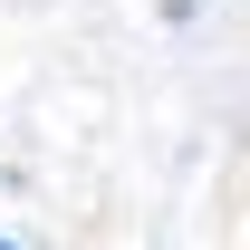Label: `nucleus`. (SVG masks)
I'll use <instances>...</instances> for the list:
<instances>
[{
  "mask_svg": "<svg viewBox=\"0 0 250 250\" xmlns=\"http://www.w3.org/2000/svg\"><path fill=\"white\" fill-rule=\"evenodd\" d=\"M0 250H29V241H10V231H0Z\"/></svg>",
  "mask_w": 250,
  "mask_h": 250,
  "instance_id": "nucleus-1",
  "label": "nucleus"
}]
</instances>
